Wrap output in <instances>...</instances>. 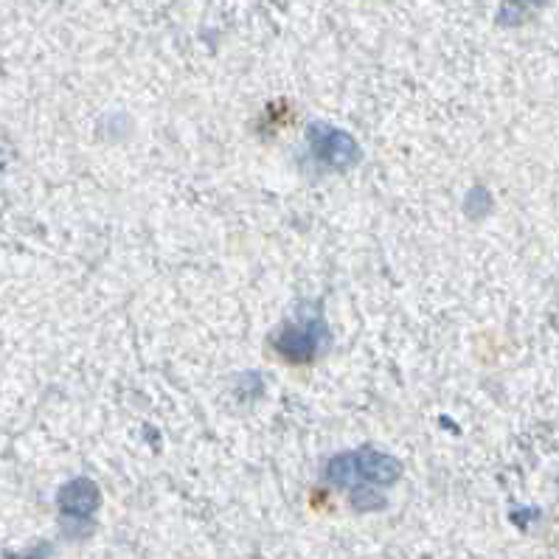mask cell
Segmentation results:
<instances>
[{"instance_id":"obj_1","label":"cell","mask_w":559,"mask_h":559,"mask_svg":"<svg viewBox=\"0 0 559 559\" xmlns=\"http://www.w3.org/2000/svg\"><path fill=\"white\" fill-rule=\"evenodd\" d=\"M399 461L380 450H354L335 456L326 467L329 481L338 486H374V484H394L399 478Z\"/></svg>"},{"instance_id":"obj_2","label":"cell","mask_w":559,"mask_h":559,"mask_svg":"<svg viewBox=\"0 0 559 559\" xmlns=\"http://www.w3.org/2000/svg\"><path fill=\"white\" fill-rule=\"evenodd\" d=\"M324 338V318L315 309L304 307L293 324H287L276 335V349L290 363H309V360H315V354L321 352Z\"/></svg>"},{"instance_id":"obj_3","label":"cell","mask_w":559,"mask_h":559,"mask_svg":"<svg viewBox=\"0 0 559 559\" xmlns=\"http://www.w3.org/2000/svg\"><path fill=\"white\" fill-rule=\"evenodd\" d=\"M309 147H312V158L321 166H329V169L352 166L360 158V147H357L352 135L332 130V127H312Z\"/></svg>"}]
</instances>
